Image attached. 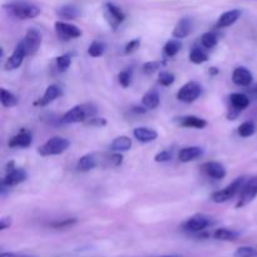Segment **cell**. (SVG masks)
I'll return each instance as SVG.
<instances>
[{
	"label": "cell",
	"mask_w": 257,
	"mask_h": 257,
	"mask_svg": "<svg viewBox=\"0 0 257 257\" xmlns=\"http://www.w3.org/2000/svg\"><path fill=\"white\" fill-rule=\"evenodd\" d=\"M4 9L18 19H34L40 14V8L24 0H14L4 5Z\"/></svg>",
	"instance_id": "cell-1"
},
{
	"label": "cell",
	"mask_w": 257,
	"mask_h": 257,
	"mask_svg": "<svg viewBox=\"0 0 257 257\" xmlns=\"http://www.w3.org/2000/svg\"><path fill=\"white\" fill-rule=\"evenodd\" d=\"M243 185H245V177H238L233 181L231 185H228L227 187H225L223 190L216 191L211 196V200L216 203H222L226 201L231 200L232 197H235L238 192H241Z\"/></svg>",
	"instance_id": "cell-2"
},
{
	"label": "cell",
	"mask_w": 257,
	"mask_h": 257,
	"mask_svg": "<svg viewBox=\"0 0 257 257\" xmlns=\"http://www.w3.org/2000/svg\"><path fill=\"white\" fill-rule=\"evenodd\" d=\"M69 141L63 137H53L44 143L42 147L38 150L40 156H57L62 155L69 148Z\"/></svg>",
	"instance_id": "cell-3"
},
{
	"label": "cell",
	"mask_w": 257,
	"mask_h": 257,
	"mask_svg": "<svg viewBox=\"0 0 257 257\" xmlns=\"http://www.w3.org/2000/svg\"><path fill=\"white\" fill-rule=\"evenodd\" d=\"M104 18L110 25L113 30H117L118 27L124 22L125 15L120 8L114 5L113 3H105L104 4Z\"/></svg>",
	"instance_id": "cell-4"
},
{
	"label": "cell",
	"mask_w": 257,
	"mask_h": 257,
	"mask_svg": "<svg viewBox=\"0 0 257 257\" xmlns=\"http://www.w3.org/2000/svg\"><path fill=\"white\" fill-rule=\"evenodd\" d=\"M25 180H27V172L23 168L14 167L12 170L7 171V176L2 181V188H0L2 190V195H4L7 188L19 185V183L24 182Z\"/></svg>",
	"instance_id": "cell-5"
},
{
	"label": "cell",
	"mask_w": 257,
	"mask_h": 257,
	"mask_svg": "<svg viewBox=\"0 0 257 257\" xmlns=\"http://www.w3.org/2000/svg\"><path fill=\"white\" fill-rule=\"evenodd\" d=\"M201 92H202V88H201V85L198 83L188 82L178 90L177 98L181 102L192 103L200 97Z\"/></svg>",
	"instance_id": "cell-6"
},
{
	"label": "cell",
	"mask_w": 257,
	"mask_h": 257,
	"mask_svg": "<svg viewBox=\"0 0 257 257\" xmlns=\"http://www.w3.org/2000/svg\"><path fill=\"white\" fill-rule=\"evenodd\" d=\"M55 32H57V35L59 39L64 40V42H68L70 39H75V38L80 37L82 35V32L78 27L75 25L69 24V23L65 22H57L55 23Z\"/></svg>",
	"instance_id": "cell-7"
},
{
	"label": "cell",
	"mask_w": 257,
	"mask_h": 257,
	"mask_svg": "<svg viewBox=\"0 0 257 257\" xmlns=\"http://www.w3.org/2000/svg\"><path fill=\"white\" fill-rule=\"evenodd\" d=\"M23 42H24L27 55H34L42 45V34L35 28H30L25 34Z\"/></svg>",
	"instance_id": "cell-8"
},
{
	"label": "cell",
	"mask_w": 257,
	"mask_h": 257,
	"mask_svg": "<svg viewBox=\"0 0 257 257\" xmlns=\"http://www.w3.org/2000/svg\"><path fill=\"white\" fill-rule=\"evenodd\" d=\"M256 196H257V176L256 177L251 178L248 182H246L245 185H243L242 190H241L240 200H238L236 207L237 208L243 207V206H246L247 203H250Z\"/></svg>",
	"instance_id": "cell-9"
},
{
	"label": "cell",
	"mask_w": 257,
	"mask_h": 257,
	"mask_svg": "<svg viewBox=\"0 0 257 257\" xmlns=\"http://www.w3.org/2000/svg\"><path fill=\"white\" fill-rule=\"evenodd\" d=\"M211 225V220L203 215H196L183 223V230L188 232H200Z\"/></svg>",
	"instance_id": "cell-10"
},
{
	"label": "cell",
	"mask_w": 257,
	"mask_h": 257,
	"mask_svg": "<svg viewBox=\"0 0 257 257\" xmlns=\"http://www.w3.org/2000/svg\"><path fill=\"white\" fill-rule=\"evenodd\" d=\"M27 57V50H25L24 42H20L19 44L17 45L15 50L13 52V54L10 55L9 59L7 60V64H5V68L8 70H14L17 68H19L20 65L23 64V60Z\"/></svg>",
	"instance_id": "cell-11"
},
{
	"label": "cell",
	"mask_w": 257,
	"mask_h": 257,
	"mask_svg": "<svg viewBox=\"0 0 257 257\" xmlns=\"http://www.w3.org/2000/svg\"><path fill=\"white\" fill-rule=\"evenodd\" d=\"M85 119H88L87 109H85V105H75L72 109L68 110L62 118L63 123H79L84 122Z\"/></svg>",
	"instance_id": "cell-12"
},
{
	"label": "cell",
	"mask_w": 257,
	"mask_h": 257,
	"mask_svg": "<svg viewBox=\"0 0 257 257\" xmlns=\"http://www.w3.org/2000/svg\"><path fill=\"white\" fill-rule=\"evenodd\" d=\"M232 82L240 87H248L252 83V74L245 67H238L232 73Z\"/></svg>",
	"instance_id": "cell-13"
},
{
	"label": "cell",
	"mask_w": 257,
	"mask_h": 257,
	"mask_svg": "<svg viewBox=\"0 0 257 257\" xmlns=\"http://www.w3.org/2000/svg\"><path fill=\"white\" fill-rule=\"evenodd\" d=\"M202 171L213 180H222L226 176V168L218 162H206L202 166Z\"/></svg>",
	"instance_id": "cell-14"
},
{
	"label": "cell",
	"mask_w": 257,
	"mask_h": 257,
	"mask_svg": "<svg viewBox=\"0 0 257 257\" xmlns=\"http://www.w3.org/2000/svg\"><path fill=\"white\" fill-rule=\"evenodd\" d=\"M60 94H62V89H60L59 85L52 84L47 88V90H45V93L43 94V97L40 98L35 104L40 105V107H44V105H48L49 103L54 102Z\"/></svg>",
	"instance_id": "cell-15"
},
{
	"label": "cell",
	"mask_w": 257,
	"mask_h": 257,
	"mask_svg": "<svg viewBox=\"0 0 257 257\" xmlns=\"http://www.w3.org/2000/svg\"><path fill=\"white\" fill-rule=\"evenodd\" d=\"M241 17V10L238 9H232L228 10V12L223 13L220 18H218L217 23H216V28H226L230 27V25L235 24Z\"/></svg>",
	"instance_id": "cell-16"
},
{
	"label": "cell",
	"mask_w": 257,
	"mask_h": 257,
	"mask_svg": "<svg viewBox=\"0 0 257 257\" xmlns=\"http://www.w3.org/2000/svg\"><path fill=\"white\" fill-rule=\"evenodd\" d=\"M191 30H192V22L190 18H182L173 29L172 35L175 39H183V38L188 37Z\"/></svg>",
	"instance_id": "cell-17"
},
{
	"label": "cell",
	"mask_w": 257,
	"mask_h": 257,
	"mask_svg": "<svg viewBox=\"0 0 257 257\" xmlns=\"http://www.w3.org/2000/svg\"><path fill=\"white\" fill-rule=\"evenodd\" d=\"M203 155V150L198 146H192V147H186L183 150H181V152L178 153V160L183 163L191 162L193 160H197L198 157Z\"/></svg>",
	"instance_id": "cell-18"
},
{
	"label": "cell",
	"mask_w": 257,
	"mask_h": 257,
	"mask_svg": "<svg viewBox=\"0 0 257 257\" xmlns=\"http://www.w3.org/2000/svg\"><path fill=\"white\" fill-rule=\"evenodd\" d=\"M32 142H33L32 135H30L29 132H27V131H23V132L18 133L17 136H14V137L9 141V147L10 148H14V147L27 148L32 145Z\"/></svg>",
	"instance_id": "cell-19"
},
{
	"label": "cell",
	"mask_w": 257,
	"mask_h": 257,
	"mask_svg": "<svg viewBox=\"0 0 257 257\" xmlns=\"http://www.w3.org/2000/svg\"><path fill=\"white\" fill-rule=\"evenodd\" d=\"M230 103L233 110L241 112L250 105V97L243 93H233L230 95Z\"/></svg>",
	"instance_id": "cell-20"
},
{
	"label": "cell",
	"mask_w": 257,
	"mask_h": 257,
	"mask_svg": "<svg viewBox=\"0 0 257 257\" xmlns=\"http://www.w3.org/2000/svg\"><path fill=\"white\" fill-rule=\"evenodd\" d=\"M133 136L135 138H137L140 142L142 143H148L152 142V141L157 140L158 135L155 130H151L147 127H138L133 131Z\"/></svg>",
	"instance_id": "cell-21"
},
{
	"label": "cell",
	"mask_w": 257,
	"mask_h": 257,
	"mask_svg": "<svg viewBox=\"0 0 257 257\" xmlns=\"http://www.w3.org/2000/svg\"><path fill=\"white\" fill-rule=\"evenodd\" d=\"M180 125L181 127H186V128L203 130V128L207 125V122H206L203 118L196 117V115H186V117H182L180 119Z\"/></svg>",
	"instance_id": "cell-22"
},
{
	"label": "cell",
	"mask_w": 257,
	"mask_h": 257,
	"mask_svg": "<svg viewBox=\"0 0 257 257\" xmlns=\"http://www.w3.org/2000/svg\"><path fill=\"white\" fill-rule=\"evenodd\" d=\"M98 166V158L95 157V155H85L83 157H80V160L78 161L77 168L82 172H88V171L93 170L94 167Z\"/></svg>",
	"instance_id": "cell-23"
},
{
	"label": "cell",
	"mask_w": 257,
	"mask_h": 257,
	"mask_svg": "<svg viewBox=\"0 0 257 257\" xmlns=\"http://www.w3.org/2000/svg\"><path fill=\"white\" fill-rule=\"evenodd\" d=\"M131 147H132V141L125 136L117 137L110 145V150L113 152H125V151H130Z\"/></svg>",
	"instance_id": "cell-24"
},
{
	"label": "cell",
	"mask_w": 257,
	"mask_h": 257,
	"mask_svg": "<svg viewBox=\"0 0 257 257\" xmlns=\"http://www.w3.org/2000/svg\"><path fill=\"white\" fill-rule=\"evenodd\" d=\"M142 103L147 109H155L160 105V95H158L157 90L152 89L148 90L142 98Z\"/></svg>",
	"instance_id": "cell-25"
},
{
	"label": "cell",
	"mask_w": 257,
	"mask_h": 257,
	"mask_svg": "<svg viewBox=\"0 0 257 257\" xmlns=\"http://www.w3.org/2000/svg\"><path fill=\"white\" fill-rule=\"evenodd\" d=\"M57 14L58 17L62 18V19L73 20L77 19V17L79 15V10L75 7H73V5H63V7H60L59 9L57 10Z\"/></svg>",
	"instance_id": "cell-26"
},
{
	"label": "cell",
	"mask_w": 257,
	"mask_h": 257,
	"mask_svg": "<svg viewBox=\"0 0 257 257\" xmlns=\"http://www.w3.org/2000/svg\"><path fill=\"white\" fill-rule=\"evenodd\" d=\"M213 237L220 241H233L238 237V233L228 228H218L213 233Z\"/></svg>",
	"instance_id": "cell-27"
},
{
	"label": "cell",
	"mask_w": 257,
	"mask_h": 257,
	"mask_svg": "<svg viewBox=\"0 0 257 257\" xmlns=\"http://www.w3.org/2000/svg\"><path fill=\"white\" fill-rule=\"evenodd\" d=\"M190 60L195 64H202L208 60V54L201 48H193L192 52L190 53Z\"/></svg>",
	"instance_id": "cell-28"
},
{
	"label": "cell",
	"mask_w": 257,
	"mask_h": 257,
	"mask_svg": "<svg viewBox=\"0 0 257 257\" xmlns=\"http://www.w3.org/2000/svg\"><path fill=\"white\" fill-rule=\"evenodd\" d=\"M181 48H182V44H181L180 39H172V40H170V42L166 43V45L163 49H165V54L167 55V57L172 58V57H175L178 52H180Z\"/></svg>",
	"instance_id": "cell-29"
},
{
	"label": "cell",
	"mask_w": 257,
	"mask_h": 257,
	"mask_svg": "<svg viewBox=\"0 0 257 257\" xmlns=\"http://www.w3.org/2000/svg\"><path fill=\"white\" fill-rule=\"evenodd\" d=\"M0 102H2V104L7 108L15 107V105L18 104L17 97H15L13 93L8 92L7 89H4V88L2 89V97H0Z\"/></svg>",
	"instance_id": "cell-30"
},
{
	"label": "cell",
	"mask_w": 257,
	"mask_h": 257,
	"mask_svg": "<svg viewBox=\"0 0 257 257\" xmlns=\"http://www.w3.org/2000/svg\"><path fill=\"white\" fill-rule=\"evenodd\" d=\"M105 52V44L102 42H98V40H94L92 44L88 48V54L92 58H98L100 55L104 54Z\"/></svg>",
	"instance_id": "cell-31"
},
{
	"label": "cell",
	"mask_w": 257,
	"mask_h": 257,
	"mask_svg": "<svg viewBox=\"0 0 257 257\" xmlns=\"http://www.w3.org/2000/svg\"><path fill=\"white\" fill-rule=\"evenodd\" d=\"M238 135L241 136L242 138H247L251 137L253 133L256 132V127H255V123L251 122V120H247V122H243L242 124L238 127Z\"/></svg>",
	"instance_id": "cell-32"
},
{
	"label": "cell",
	"mask_w": 257,
	"mask_h": 257,
	"mask_svg": "<svg viewBox=\"0 0 257 257\" xmlns=\"http://www.w3.org/2000/svg\"><path fill=\"white\" fill-rule=\"evenodd\" d=\"M217 35L213 34V33L211 32L205 33V34L202 35V38H201V43H202L203 48H206V49H212V48H215L216 45H217Z\"/></svg>",
	"instance_id": "cell-33"
},
{
	"label": "cell",
	"mask_w": 257,
	"mask_h": 257,
	"mask_svg": "<svg viewBox=\"0 0 257 257\" xmlns=\"http://www.w3.org/2000/svg\"><path fill=\"white\" fill-rule=\"evenodd\" d=\"M70 64H72V55L70 54H63L57 57V67L59 72H67Z\"/></svg>",
	"instance_id": "cell-34"
},
{
	"label": "cell",
	"mask_w": 257,
	"mask_h": 257,
	"mask_svg": "<svg viewBox=\"0 0 257 257\" xmlns=\"http://www.w3.org/2000/svg\"><path fill=\"white\" fill-rule=\"evenodd\" d=\"M235 257H257V250L250 246H242L235 251Z\"/></svg>",
	"instance_id": "cell-35"
},
{
	"label": "cell",
	"mask_w": 257,
	"mask_h": 257,
	"mask_svg": "<svg viewBox=\"0 0 257 257\" xmlns=\"http://www.w3.org/2000/svg\"><path fill=\"white\" fill-rule=\"evenodd\" d=\"M158 83L163 87H168L175 83V75L170 72H161L158 75Z\"/></svg>",
	"instance_id": "cell-36"
},
{
	"label": "cell",
	"mask_w": 257,
	"mask_h": 257,
	"mask_svg": "<svg viewBox=\"0 0 257 257\" xmlns=\"http://www.w3.org/2000/svg\"><path fill=\"white\" fill-rule=\"evenodd\" d=\"M161 65H162V63L153 60V62L145 63L142 67V69H143V72H145V74L151 75V74H153V73L157 72V70L161 68Z\"/></svg>",
	"instance_id": "cell-37"
},
{
	"label": "cell",
	"mask_w": 257,
	"mask_h": 257,
	"mask_svg": "<svg viewBox=\"0 0 257 257\" xmlns=\"http://www.w3.org/2000/svg\"><path fill=\"white\" fill-rule=\"evenodd\" d=\"M131 79H132V75H131L130 70H123V72H120L119 74H118V82H119V84L122 85V87H130Z\"/></svg>",
	"instance_id": "cell-38"
},
{
	"label": "cell",
	"mask_w": 257,
	"mask_h": 257,
	"mask_svg": "<svg viewBox=\"0 0 257 257\" xmlns=\"http://www.w3.org/2000/svg\"><path fill=\"white\" fill-rule=\"evenodd\" d=\"M140 44H141V39L131 40V42L128 43L127 45H125L124 53H125V54H131V53L136 52V50H137L138 48H140Z\"/></svg>",
	"instance_id": "cell-39"
},
{
	"label": "cell",
	"mask_w": 257,
	"mask_h": 257,
	"mask_svg": "<svg viewBox=\"0 0 257 257\" xmlns=\"http://www.w3.org/2000/svg\"><path fill=\"white\" fill-rule=\"evenodd\" d=\"M75 222H77V220H75V218H67V220H64V221H60V222L52 223V227H54V228L69 227V226L74 225Z\"/></svg>",
	"instance_id": "cell-40"
},
{
	"label": "cell",
	"mask_w": 257,
	"mask_h": 257,
	"mask_svg": "<svg viewBox=\"0 0 257 257\" xmlns=\"http://www.w3.org/2000/svg\"><path fill=\"white\" fill-rule=\"evenodd\" d=\"M171 158H172V153H171L170 151H162V152L156 155L155 161L156 162H167Z\"/></svg>",
	"instance_id": "cell-41"
},
{
	"label": "cell",
	"mask_w": 257,
	"mask_h": 257,
	"mask_svg": "<svg viewBox=\"0 0 257 257\" xmlns=\"http://www.w3.org/2000/svg\"><path fill=\"white\" fill-rule=\"evenodd\" d=\"M88 125H93V127H104L105 124H107V120L104 119V118H90L89 120L87 122Z\"/></svg>",
	"instance_id": "cell-42"
},
{
	"label": "cell",
	"mask_w": 257,
	"mask_h": 257,
	"mask_svg": "<svg viewBox=\"0 0 257 257\" xmlns=\"http://www.w3.org/2000/svg\"><path fill=\"white\" fill-rule=\"evenodd\" d=\"M10 225H12V220L9 217H3L0 220V230H5V228L10 227Z\"/></svg>",
	"instance_id": "cell-43"
},
{
	"label": "cell",
	"mask_w": 257,
	"mask_h": 257,
	"mask_svg": "<svg viewBox=\"0 0 257 257\" xmlns=\"http://www.w3.org/2000/svg\"><path fill=\"white\" fill-rule=\"evenodd\" d=\"M248 94L257 100V85H255V87H252L250 90H248Z\"/></svg>",
	"instance_id": "cell-44"
},
{
	"label": "cell",
	"mask_w": 257,
	"mask_h": 257,
	"mask_svg": "<svg viewBox=\"0 0 257 257\" xmlns=\"http://www.w3.org/2000/svg\"><path fill=\"white\" fill-rule=\"evenodd\" d=\"M0 257H22V256H18L15 253H9V252H4L0 255Z\"/></svg>",
	"instance_id": "cell-45"
},
{
	"label": "cell",
	"mask_w": 257,
	"mask_h": 257,
	"mask_svg": "<svg viewBox=\"0 0 257 257\" xmlns=\"http://www.w3.org/2000/svg\"><path fill=\"white\" fill-rule=\"evenodd\" d=\"M165 257H177V256H165Z\"/></svg>",
	"instance_id": "cell-46"
}]
</instances>
